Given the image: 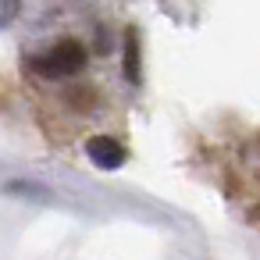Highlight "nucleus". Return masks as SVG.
Wrapping results in <instances>:
<instances>
[{
	"mask_svg": "<svg viewBox=\"0 0 260 260\" xmlns=\"http://www.w3.org/2000/svg\"><path fill=\"white\" fill-rule=\"evenodd\" d=\"M86 68V47L79 40H57L43 54L32 57V72L43 79H68Z\"/></svg>",
	"mask_w": 260,
	"mask_h": 260,
	"instance_id": "f257e3e1",
	"label": "nucleus"
},
{
	"mask_svg": "<svg viewBox=\"0 0 260 260\" xmlns=\"http://www.w3.org/2000/svg\"><path fill=\"white\" fill-rule=\"evenodd\" d=\"M86 157H89L100 171H114V168L125 164L128 150H125L114 136H93V139H86Z\"/></svg>",
	"mask_w": 260,
	"mask_h": 260,
	"instance_id": "f03ea898",
	"label": "nucleus"
},
{
	"mask_svg": "<svg viewBox=\"0 0 260 260\" xmlns=\"http://www.w3.org/2000/svg\"><path fill=\"white\" fill-rule=\"evenodd\" d=\"M125 79L139 82V36H136V29L125 32Z\"/></svg>",
	"mask_w": 260,
	"mask_h": 260,
	"instance_id": "7ed1b4c3",
	"label": "nucleus"
},
{
	"mask_svg": "<svg viewBox=\"0 0 260 260\" xmlns=\"http://www.w3.org/2000/svg\"><path fill=\"white\" fill-rule=\"evenodd\" d=\"M15 11H18V4H4V15H0V25H8V22L15 18Z\"/></svg>",
	"mask_w": 260,
	"mask_h": 260,
	"instance_id": "20e7f679",
	"label": "nucleus"
}]
</instances>
